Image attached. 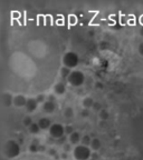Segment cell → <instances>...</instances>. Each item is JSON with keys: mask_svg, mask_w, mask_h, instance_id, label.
<instances>
[{"mask_svg": "<svg viewBox=\"0 0 143 160\" xmlns=\"http://www.w3.org/2000/svg\"><path fill=\"white\" fill-rule=\"evenodd\" d=\"M4 150H5L6 157L9 158V159H12V158H16V157L19 156V153H20V146H19L18 142L15 141V140H8L6 142Z\"/></svg>", "mask_w": 143, "mask_h": 160, "instance_id": "cell-1", "label": "cell"}, {"mask_svg": "<svg viewBox=\"0 0 143 160\" xmlns=\"http://www.w3.org/2000/svg\"><path fill=\"white\" fill-rule=\"evenodd\" d=\"M73 155L76 160H89L92 158V151L88 147L77 145L73 151Z\"/></svg>", "mask_w": 143, "mask_h": 160, "instance_id": "cell-2", "label": "cell"}, {"mask_svg": "<svg viewBox=\"0 0 143 160\" xmlns=\"http://www.w3.org/2000/svg\"><path fill=\"white\" fill-rule=\"evenodd\" d=\"M79 62V58L77 54H75L73 51H68L66 52L63 57V64H64V67H67L69 69L76 68L78 66Z\"/></svg>", "mask_w": 143, "mask_h": 160, "instance_id": "cell-3", "label": "cell"}, {"mask_svg": "<svg viewBox=\"0 0 143 160\" xmlns=\"http://www.w3.org/2000/svg\"><path fill=\"white\" fill-rule=\"evenodd\" d=\"M67 81L73 87H81L84 83V81H85V76H84V73L82 71L74 70V71H72V73L69 75Z\"/></svg>", "mask_w": 143, "mask_h": 160, "instance_id": "cell-4", "label": "cell"}, {"mask_svg": "<svg viewBox=\"0 0 143 160\" xmlns=\"http://www.w3.org/2000/svg\"><path fill=\"white\" fill-rule=\"evenodd\" d=\"M66 135L65 133V127L60 124H54L51 125V129H49V136L53 139H60Z\"/></svg>", "mask_w": 143, "mask_h": 160, "instance_id": "cell-5", "label": "cell"}, {"mask_svg": "<svg viewBox=\"0 0 143 160\" xmlns=\"http://www.w3.org/2000/svg\"><path fill=\"white\" fill-rule=\"evenodd\" d=\"M27 100L26 97L23 96V95H17V96L14 97V105L16 107H26V104H27Z\"/></svg>", "mask_w": 143, "mask_h": 160, "instance_id": "cell-6", "label": "cell"}, {"mask_svg": "<svg viewBox=\"0 0 143 160\" xmlns=\"http://www.w3.org/2000/svg\"><path fill=\"white\" fill-rule=\"evenodd\" d=\"M37 106H38V102L36 99H34V98H29L27 100V104H26V110H27V112H34L35 110L37 109Z\"/></svg>", "mask_w": 143, "mask_h": 160, "instance_id": "cell-7", "label": "cell"}, {"mask_svg": "<svg viewBox=\"0 0 143 160\" xmlns=\"http://www.w3.org/2000/svg\"><path fill=\"white\" fill-rule=\"evenodd\" d=\"M56 110V104L53 101H46L43 104V111L46 114H53Z\"/></svg>", "mask_w": 143, "mask_h": 160, "instance_id": "cell-8", "label": "cell"}, {"mask_svg": "<svg viewBox=\"0 0 143 160\" xmlns=\"http://www.w3.org/2000/svg\"><path fill=\"white\" fill-rule=\"evenodd\" d=\"M37 124L39 125V127H40V129H42V130H47V129H51V125H53L51 120H49L48 118H46V117L39 119V121H38Z\"/></svg>", "mask_w": 143, "mask_h": 160, "instance_id": "cell-9", "label": "cell"}, {"mask_svg": "<svg viewBox=\"0 0 143 160\" xmlns=\"http://www.w3.org/2000/svg\"><path fill=\"white\" fill-rule=\"evenodd\" d=\"M68 140H69V143H72V145H77V143L82 140V137H81L79 132L74 131V132L68 137Z\"/></svg>", "mask_w": 143, "mask_h": 160, "instance_id": "cell-10", "label": "cell"}, {"mask_svg": "<svg viewBox=\"0 0 143 160\" xmlns=\"http://www.w3.org/2000/svg\"><path fill=\"white\" fill-rule=\"evenodd\" d=\"M54 91H55L56 95H64L65 92H66V86H65L63 83H58L55 85V87H54Z\"/></svg>", "mask_w": 143, "mask_h": 160, "instance_id": "cell-11", "label": "cell"}, {"mask_svg": "<svg viewBox=\"0 0 143 160\" xmlns=\"http://www.w3.org/2000/svg\"><path fill=\"white\" fill-rule=\"evenodd\" d=\"M39 148H40V145H39V140L38 139H34L29 146V150L32 152H37L39 151Z\"/></svg>", "mask_w": 143, "mask_h": 160, "instance_id": "cell-12", "label": "cell"}, {"mask_svg": "<svg viewBox=\"0 0 143 160\" xmlns=\"http://www.w3.org/2000/svg\"><path fill=\"white\" fill-rule=\"evenodd\" d=\"M2 101H4V105L6 107H9L11 104H14V97L11 96L10 93H6V95H4Z\"/></svg>", "mask_w": 143, "mask_h": 160, "instance_id": "cell-13", "label": "cell"}, {"mask_svg": "<svg viewBox=\"0 0 143 160\" xmlns=\"http://www.w3.org/2000/svg\"><path fill=\"white\" fill-rule=\"evenodd\" d=\"M94 100H93V98H91V97H86V98H84L83 100V107L85 108V109H89L91 107H93L94 106Z\"/></svg>", "mask_w": 143, "mask_h": 160, "instance_id": "cell-14", "label": "cell"}, {"mask_svg": "<svg viewBox=\"0 0 143 160\" xmlns=\"http://www.w3.org/2000/svg\"><path fill=\"white\" fill-rule=\"evenodd\" d=\"M28 129H29V132L32 133V135H37V133L42 130L40 127H39V125L36 124V122H32V125Z\"/></svg>", "mask_w": 143, "mask_h": 160, "instance_id": "cell-15", "label": "cell"}, {"mask_svg": "<svg viewBox=\"0 0 143 160\" xmlns=\"http://www.w3.org/2000/svg\"><path fill=\"white\" fill-rule=\"evenodd\" d=\"M92 138L89 137L88 135H85V136H83L82 137V140H81V145H83V146H91V143H92Z\"/></svg>", "mask_w": 143, "mask_h": 160, "instance_id": "cell-16", "label": "cell"}, {"mask_svg": "<svg viewBox=\"0 0 143 160\" xmlns=\"http://www.w3.org/2000/svg\"><path fill=\"white\" fill-rule=\"evenodd\" d=\"M70 73H72V71H70V69L67 68V67H63V68L60 69V77L64 78V79H68Z\"/></svg>", "mask_w": 143, "mask_h": 160, "instance_id": "cell-17", "label": "cell"}, {"mask_svg": "<svg viewBox=\"0 0 143 160\" xmlns=\"http://www.w3.org/2000/svg\"><path fill=\"white\" fill-rule=\"evenodd\" d=\"M91 148H92L93 150H98L101 148V141H100V139L94 138L92 140V143H91Z\"/></svg>", "mask_w": 143, "mask_h": 160, "instance_id": "cell-18", "label": "cell"}, {"mask_svg": "<svg viewBox=\"0 0 143 160\" xmlns=\"http://www.w3.org/2000/svg\"><path fill=\"white\" fill-rule=\"evenodd\" d=\"M64 116L67 119L72 118V117L74 116V111H73V109H72L70 107H67V108H65V109H64Z\"/></svg>", "mask_w": 143, "mask_h": 160, "instance_id": "cell-19", "label": "cell"}, {"mask_svg": "<svg viewBox=\"0 0 143 160\" xmlns=\"http://www.w3.org/2000/svg\"><path fill=\"white\" fill-rule=\"evenodd\" d=\"M100 118L102 120H107L109 119V112H107V110H101L100 111Z\"/></svg>", "mask_w": 143, "mask_h": 160, "instance_id": "cell-20", "label": "cell"}, {"mask_svg": "<svg viewBox=\"0 0 143 160\" xmlns=\"http://www.w3.org/2000/svg\"><path fill=\"white\" fill-rule=\"evenodd\" d=\"M23 122V126H26V127H28V128H29V127L32 125V118H30V117H25Z\"/></svg>", "mask_w": 143, "mask_h": 160, "instance_id": "cell-21", "label": "cell"}, {"mask_svg": "<svg viewBox=\"0 0 143 160\" xmlns=\"http://www.w3.org/2000/svg\"><path fill=\"white\" fill-rule=\"evenodd\" d=\"M36 100H37L38 104H45L46 101H45V96L44 95H38L37 97H36Z\"/></svg>", "mask_w": 143, "mask_h": 160, "instance_id": "cell-22", "label": "cell"}, {"mask_svg": "<svg viewBox=\"0 0 143 160\" xmlns=\"http://www.w3.org/2000/svg\"><path fill=\"white\" fill-rule=\"evenodd\" d=\"M73 132H74V129H73V127H70V126H66V127H65V133H66V135L70 136Z\"/></svg>", "mask_w": 143, "mask_h": 160, "instance_id": "cell-23", "label": "cell"}, {"mask_svg": "<svg viewBox=\"0 0 143 160\" xmlns=\"http://www.w3.org/2000/svg\"><path fill=\"white\" fill-rule=\"evenodd\" d=\"M70 148H72V143H65V145H63V151L64 152H68V151H70Z\"/></svg>", "mask_w": 143, "mask_h": 160, "instance_id": "cell-24", "label": "cell"}, {"mask_svg": "<svg viewBox=\"0 0 143 160\" xmlns=\"http://www.w3.org/2000/svg\"><path fill=\"white\" fill-rule=\"evenodd\" d=\"M66 135H65L64 137L63 138H60V139H58V143H59V145H65V143H66Z\"/></svg>", "mask_w": 143, "mask_h": 160, "instance_id": "cell-25", "label": "cell"}, {"mask_svg": "<svg viewBox=\"0 0 143 160\" xmlns=\"http://www.w3.org/2000/svg\"><path fill=\"white\" fill-rule=\"evenodd\" d=\"M93 108H94V110H101V104H98V102H95L94 104V106H93Z\"/></svg>", "mask_w": 143, "mask_h": 160, "instance_id": "cell-26", "label": "cell"}, {"mask_svg": "<svg viewBox=\"0 0 143 160\" xmlns=\"http://www.w3.org/2000/svg\"><path fill=\"white\" fill-rule=\"evenodd\" d=\"M139 52L141 56H143V42H141L140 46H139Z\"/></svg>", "mask_w": 143, "mask_h": 160, "instance_id": "cell-27", "label": "cell"}, {"mask_svg": "<svg viewBox=\"0 0 143 160\" xmlns=\"http://www.w3.org/2000/svg\"><path fill=\"white\" fill-rule=\"evenodd\" d=\"M48 101H53V102H55V97L53 96V95H51V96L48 97Z\"/></svg>", "mask_w": 143, "mask_h": 160, "instance_id": "cell-28", "label": "cell"}, {"mask_svg": "<svg viewBox=\"0 0 143 160\" xmlns=\"http://www.w3.org/2000/svg\"><path fill=\"white\" fill-rule=\"evenodd\" d=\"M60 157H62L63 159H66V158H67V152H64V151H63V153L60 155Z\"/></svg>", "mask_w": 143, "mask_h": 160, "instance_id": "cell-29", "label": "cell"}, {"mask_svg": "<svg viewBox=\"0 0 143 160\" xmlns=\"http://www.w3.org/2000/svg\"><path fill=\"white\" fill-rule=\"evenodd\" d=\"M49 153H51V155L55 156L56 155V150H55V149H51V150H49Z\"/></svg>", "mask_w": 143, "mask_h": 160, "instance_id": "cell-30", "label": "cell"}, {"mask_svg": "<svg viewBox=\"0 0 143 160\" xmlns=\"http://www.w3.org/2000/svg\"><path fill=\"white\" fill-rule=\"evenodd\" d=\"M82 114H83V117H86V116H87V111H86V110H85V111H83V112H82Z\"/></svg>", "mask_w": 143, "mask_h": 160, "instance_id": "cell-31", "label": "cell"}, {"mask_svg": "<svg viewBox=\"0 0 143 160\" xmlns=\"http://www.w3.org/2000/svg\"><path fill=\"white\" fill-rule=\"evenodd\" d=\"M140 35H141V36L143 37V27L141 28V30H140Z\"/></svg>", "mask_w": 143, "mask_h": 160, "instance_id": "cell-32", "label": "cell"}, {"mask_svg": "<svg viewBox=\"0 0 143 160\" xmlns=\"http://www.w3.org/2000/svg\"><path fill=\"white\" fill-rule=\"evenodd\" d=\"M141 23H142V25H143V16H142V17H141Z\"/></svg>", "mask_w": 143, "mask_h": 160, "instance_id": "cell-33", "label": "cell"}, {"mask_svg": "<svg viewBox=\"0 0 143 160\" xmlns=\"http://www.w3.org/2000/svg\"><path fill=\"white\" fill-rule=\"evenodd\" d=\"M89 160H96V159H94V158H91V159H89Z\"/></svg>", "mask_w": 143, "mask_h": 160, "instance_id": "cell-34", "label": "cell"}]
</instances>
